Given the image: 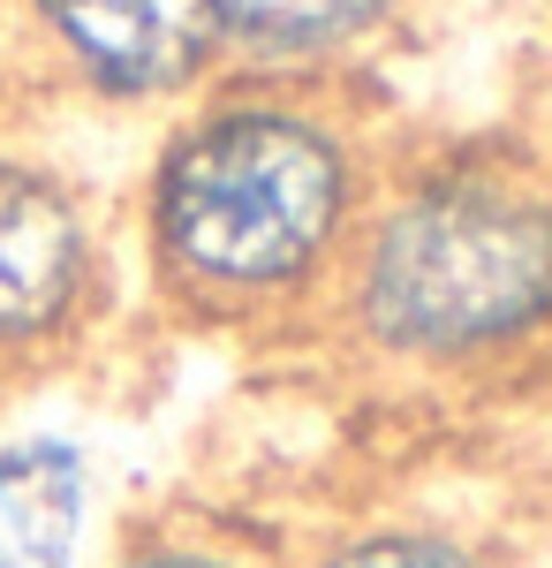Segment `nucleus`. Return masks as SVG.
I'll return each instance as SVG.
<instances>
[{
    "label": "nucleus",
    "instance_id": "7ed1b4c3",
    "mask_svg": "<svg viewBox=\"0 0 552 568\" xmlns=\"http://www.w3.org/2000/svg\"><path fill=\"white\" fill-rule=\"evenodd\" d=\"M61 45L106 91H167L213 53V0H39Z\"/></svg>",
    "mask_w": 552,
    "mask_h": 568
},
{
    "label": "nucleus",
    "instance_id": "f03ea898",
    "mask_svg": "<svg viewBox=\"0 0 552 568\" xmlns=\"http://www.w3.org/2000/svg\"><path fill=\"white\" fill-rule=\"evenodd\" d=\"M340 213L334 144L280 114H227L167 160L160 227L205 281H288Z\"/></svg>",
    "mask_w": 552,
    "mask_h": 568
},
{
    "label": "nucleus",
    "instance_id": "423d86ee",
    "mask_svg": "<svg viewBox=\"0 0 552 568\" xmlns=\"http://www.w3.org/2000/svg\"><path fill=\"white\" fill-rule=\"evenodd\" d=\"M219 23H235L257 45H326L379 16L386 0H213Z\"/></svg>",
    "mask_w": 552,
    "mask_h": 568
},
{
    "label": "nucleus",
    "instance_id": "6e6552de",
    "mask_svg": "<svg viewBox=\"0 0 552 568\" xmlns=\"http://www.w3.org/2000/svg\"><path fill=\"white\" fill-rule=\"evenodd\" d=\"M136 568H219V561H197V554H160V561H136Z\"/></svg>",
    "mask_w": 552,
    "mask_h": 568
},
{
    "label": "nucleus",
    "instance_id": "39448f33",
    "mask_svg": "<svg viewBox=\"0 0 552 568\" xmlns=\"http://www.w3.org/2000/svg\"><path fill=\"white\" fill-rule=\"evenodd\" d=\"M84 463L61 439H23L0 455V546L8 568H76Z\"/></svg>",
    "mask_w": 552,
    "mask_h": 568
},
{
    "label": "nucleus",
    "instance_id": "0eeeda50",
    "mask_svg": "<svg viewBox=\"0 0 552 568\" xmlns=\"http://www.w3.org/2000/svg\"><path fill=\"white\" fill-rule=\"evenodd\" d=\"M326 568H477V561H462L439 538H371V546H356V554H340Z\"/></svg>",
    "mask_w": 552,
    "mask_h": 568
},
{
    "label": "nucleus",
    "instance_id": "20e7f679",
    "mask_svg": "<svg viewBox=\"0 0 552 568\" xmlns=\"http://www.w3.org/2000/svg\"><path fill=\"white\" fill-rule=\"evenodd\" d=\"M84 281L76 205L31 168L0 160V342L45 334Z\"/></svg>",
    "mask_w": 552,
    "mask_h": 568
},
{
    "label": "nucleus",
    "instance_id": "1a4fd4ad",
    "mask_svg": "<svg viewBox=\"0 0 552 568\" xmlns=\"http://www.w3.org/2000/svg\"><path fill=\"white\" fill-rule=\"evenodd\" d=\"M0 568H8V546H0Z\"/></svg>",
    "mask_w": 552,
    "mask_h": 568
},
{
    "label": "nucleus",
    "instance_id": "f257e3e1",
    "mask_svg": "<svg viewBox=\"0 0 552 568\" xmlns=\"http://www.w3.org/2000/svg\"><path fill=\"white\" fill-rule=\"evenodd\" d=\"M552 304V213L454 182L393 220L371 251V318L417 349H469L530 326Z\"/></svg>",
    "mask_w": 552,
    "mask_h": 568
}]
</instances>
